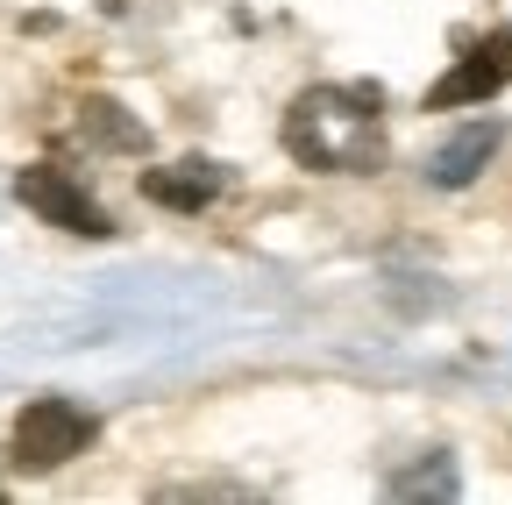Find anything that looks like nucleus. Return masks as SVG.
I'll return each instance as SVG.
<instances>
[{"label":"nucleus","instance_id":"obj_3","mask_svg":"<svg viewBox=\"0 0 512 505\" xmlns=\"http://www.w3.org/2000/svg\"><path fill=\"white\" fill-rule=\"evenodd\" d=\"M505 86H512V29H491L484 43H470L456 65L427 86V107H434V114L477 107V100H491V93H505Z\"/></svg>","mask_w":512,"mask_h":505},{"label":"nucleus","instance_id":"obj_1","mask_svg":"<svg viewBox=\"0 0 512 505\" xmlns=\"http://www.w3.org/2000/svg\"><path fill=\"white\" fill-rule=\"evenodd\" d=\"M285 150L306 171H349L370 178L384 164V129H377V86H306L285 114Z\"/></svg>","mask_w":512,"mask_h":505},{"label":"nucleus","instance_id":"obj_5","mask_svg":"<svg viewBox=\"0 0 512 505\" xmlns=\"http://www.w3.org/2000/svg\"><path fill=\"white\" fill-rule=\"evenodd\" d=\"M498 150H505V121H470V129H456V136H448V143L427 157V185L456 193V185H470Z\"/></svg>","mask_w":512,"mask_h":505},{"label":"nucleus","instance_id":"obj_8","mask_svg":"<svg viewBox=\"0 0 512 505\" xmlns=\"http://www.w3.org/2000/svg\"><path fill=\"white\" fill-rule=\"evenodd\" d=\"M392 491H399V498H420V491H434V498H448V491H456V477H448V463H434L427 477H399Z\"/></svg>","mask_w":512,"mask_h":505},{"label":"nucleus","instance_id":"obj_7","mask_svg":"<svg viewBox=\"0 0 512 505\" xmlns=\"http://www.w3.org/2000/svg\"><path fill=\"white\" fill-rule=\"evenodd\" d=\"M79 129H86L100 150H114V157H121V150H128V157L150 150V129H143V121L128 114L121 100H86V107H79Z\"/></svg>","mask_w":512,"mask_h":505},{"label":"nucleus","instance_id":"obj_6","mask_svg":"<svg viewBox=\"0 0 512 505\" xmlns=\"http://www.w3.org/2000/svg\"><path fill=\"white\" fill-rule=\"evenodd\" d=\"M143 193L157 207H178V214H200L214 193H221V164L214 157H178L164 171H143Z\"/></svg>","mask_w":512,"mask_h":505},{"label":"nucleus","instance_id":"obj_4","mask_svg":"<svg viewBox=\"0 0 512 505\" xmlns=\"http://www.w3.org/2000/svg\"><path fill=\"white\" fill-rule=\"evenodd\" d=\"M15 193H22V207L29 214H43L50 228H72V235H107V214H100V200H86L64 171H50V164H29L22 178H15Z\"/></svg>","mask_w":512,"mask_h":505},{"label":"nucleus","instance_id":"obj_2","mask_svg":"<svg viewBox=\"0 0 512 505\" xmlns=\"http://www.w3.org/2000/svg\"><path fill=\"white\" fill-rule=\"evenodd\" d=\"M86 441H93V420L72 399H29L15 413V463L22 470H57V463H72Z\"/></svg>","mask_w":512,"mask_h":505}]
</instances>
